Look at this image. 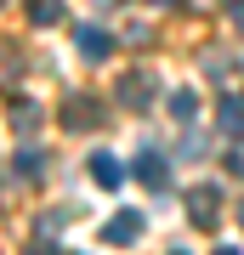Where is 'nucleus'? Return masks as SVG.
Masks as SVG:
<instances>
[{"instance_id": "1", "label": "nucleus", "mask_w": 244, "mask_h": 255, "mask_svg": "<svg viewBox=\"0 0 244 255\" xmlns=\"http://www.w3.org/2000/svg\"><path fill=\"white\" fill-rule=\"evenodd\" d=\"M159 97V80L148 68H136V74H125V80H119V108H131V114H142L148 102Z\"/></svg>"}, {"instance_id": "2", "label": "nucleus", "mask_w": 244, "mask_h": 255, "mask_svg": "<svg viewBox=\"0 0 244 255\" xmlns=\"http://www.w3.org/2000/svg\"><path fill=\"white\" fill-rule=\"evenodd\" d=\"M188 221H193L199 233L216 227V221H222V187H193V193H188Z\"/></svg>"}, {"instance_id": "3", "label": "nucleus", "mask_w": 244, "mask_h": 255, "mask_svg": "<svg viewBox=\"0 0 244 255\" xmlns=\"http://www.w3.org/2000/svg\"><path fill=\"white\" fill-rule=\"evenodd\" d=\"M131 238H142V210H119L102 227V244H131Z\"/></svg>"}, {"instance_id": "4", "label": "nucleus", "mask_w": 244, "mask_h": 255, "mask_svg": "<svg viewBox=\"0 0 244 255\" xmlns=\"http://www.w3.org/2000/svg\"><path fill=\"white\" fill-rule=\"evenodd\" d=\"M97 119H102V108H97L91 97H68V102H63V125H68V130H91Z\"/></svg>"}, {"instance_id": "5", "label": "nucleus", "mask_w": 244, "mask_h": 255, "mask_svg": "<svg viewBox=\"0 0 244 255\" xmlns=\"http://www.w3.org/2000/svg\"><path fill=\"white\" fill-rule=\"evenodd\" d=\"M131 170H136V182H142V187H165V182H171V164H165L159 153H136V164H131Z\"/></svg>"}, {"instance_id": "6", "label": "nucleus", "mask_w": 244, "mask_h": 255, "mask_svg": "<svg viewBox=\"0 0 244 255\" xmlns=\"http://www.w3.org/2000/svg\"><path fill=\"white\" fill-rule=\"evenodd\" d=\"M74 40H80V51L91 57V63H102V57L114 51V34H108V28H91V23H85V28H80Z\"/></svg>"}, {"instance_id": "7", "label": "nucleus", "mask_w": 244, "mask_h": 255, "mask_svg": "<svg viewBox=\"0 0 244 255\" xmlns=\"http://www.w3.org/2000/svg\"><path fill=\"white\" fill-rule=\"evenodd\" d=\"M216 125L227 130V136H244V97H222V108H216Z\"/></svg>"}, {"instance_id": "8", "label": "nucleus", "mask_w": 244, "mask_h": 255, "mask_svg": "<svg viewBox=\"0 0 244 255\" xmlns=\"http://www.w3.org/2000/svg\"><path fill=\"white\" fill-rule=\"evenodd\" d=\"M91 182H97V187H119V164H114V153H91Z\"/></svg>"}, {"instance_id": "9", "label": "nucleus", "mask_w": 244, "mask_h": 255, "mask_svg": "<svg viewBox=\"0 0 244 255\" xmlns=\"http://www.w3.org/2000/svg\"><path fill=\"white\" fill-rule=\"evenodd\" d=\"M171 114L182 119V125H193V119H199V91H176L171 97Z\"/></svg>"}, {"instance_id": "10", "label": "nucleus", "mask_w": 244, "mask_h": 255, "mask_svg": "<svg viewBox=\"0 0 244 255\" xmlns=\"http://www.w3.org/2000/svg\"><path fill=\"white\" fill-rule=\"evenodd\" d=\"M11 125H17V136H34V125H40V108H34V102H17V108H11Z\"/></svg>"}, {"instance_id": "11", "label": "nucleus", "mask_w": 244, "mask_h": 255, "mask_svg": "<svg viewBox=\"0 0 244 255\" xmlns=\"http://www.w3.org/2000/svg\"><path fill=\"white\" fill-rule=\"evenodd\" d=\"M28 17L34 23H63V0H28Z\"/></svg>"}, {"instance_id": "12", "label": "nucleus", "mask_w": 244, "mask_h": 255, "mask_svg": "<svg viewBox=\"0 0 244 255\" xmlns=\"http://www.w3.org/2000/svg\"><path fill=\"white\" fill-rule=\"evenodd\" d=\"M40 170H45V153H40V147H23V153H17V176H28V182H34Z\"/></svg>"}, {"instance_id": "13", "label": "nucleus", "mask_w": 244, "mask_h": 255, "mask_svg": "<svg viewBox=\"0 0 244 255\" xmlns=\"http://www.w3.org/2000/svg\"><path fill=\"white\" fill-rule=\"evenodd\" d=\"M222 164H227L233 176H244V142H239V147H227V159H222Z\"/></svg>"}, {"instance_id": "14", "label": "nucleus", "mask_w": 244, "mask_h": 255, "mask_svg": "<svg viewBox=\"0 0 244 255\" xmlns=\"http://www.w3.org/2000/svg\"><path fill=\"white\" fill-rule=\"evenodd\" d=\"M227 17H233V28L244 34V0H233V6H227Z\"/></svg>"}, {"instance_id": "15", "label": "nucleus", "mask_w": 244, "mask_h": 255, "mask_svg": "<svg viewBox=\"0 0 244 255\" xmlns=\"http://www.w3.org/2000/svg\"><path fill=\"white\" fill-rule=\"evenodd\" d=\"M154 6H176V0H154Z\"/></svg>"}, {"instance_id": "16", "label": "nucleus", "mask_w": 244, "mask_h": 255, "mask_svg": "<svg viewBox=\"0 0 244 255\" xmlns=\"http://www.w3.org/2000/svg\"><path fill=\"white\" fill-rule=\"evenodd\" d=\"M239 227H244V204H239Z\"/></svg>"}, {"instance_id": "17", "label": "nucleus", "mask_w": 244, "mask_h": 255, "mask_svg": "<svg viewBox=\"0 0 244 255\" xmlns=\"http://www.w3.org/2000/svg\"><path fill=\"white\" fill-rule=\"evenodd\" d=\"M0 176H6V170H0Z\"/></svg>"}]
</instances>
